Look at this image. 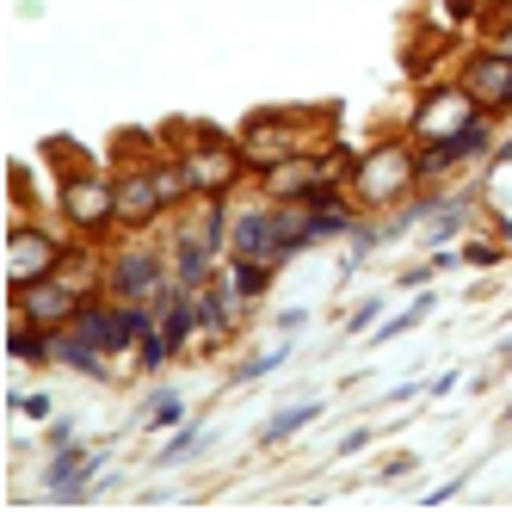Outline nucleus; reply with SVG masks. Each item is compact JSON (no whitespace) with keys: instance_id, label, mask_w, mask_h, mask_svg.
I'll use <instances>...</instances> for the list:
<instances>
[{"instance_id":"7","label":"nucleus","mask_w":512,"mask_h":512,"mask_svg":"<svg viewBox=\"0 0 512 512\" xmlns=\"http://www.w3.org/2000/svg\"><path fill=\"white\" fill-rule=\"evenodd\" d=\"M62 260H68V241L56 229L31 223V216H13V229H7V290H25V284L50 278Z\"/></svg>"},{"instance_id":"5","label":"nucleus","mask_w":512,"mask_h":512,"mask_svg":"<svg viewBox=\"0 0 512 512\" xmlns=\"http://www.w3.org/2000/svg\"><path fill=\"white\" fill-rule=\"evenodd\" d=\"M235 136H241L247 179H260L266 167H278V161H290V155H303V149H321V142L303 130V118H297V112H253Z\"/></svg>"},{"instance_id":"29","label":"nucleus","mask_w":512,"mask_h":512,"mask_svg":"<svg viewBox=\"0 0 512 512\" xmlns=\"http://www.w3.org/2000/svg\"><path fill=\"white\" fill-rule=\"evenodd\" d=\"M482 167H488V173H506V167H512V130H506V136L494 142V155H488Z\"/></svg>"},{"instance_id":"12","label":"nucleus","mask_w":512,"mask_h":512,"mask_svg":"<svg viewBox=\"0 0 512 512\" xmlns=\"http://www.w3.org/2000/svg\"><path fill=\"white\" fill-rule=\"evenodd\" d=\"M266 198H278V204H303V198H315L321 186H340L334 173H327V161H321V149H303V155H290V161H278V167H266L260 179H253Z\"/></svg>"},{"instance_id":"1","label":"nucleus","mask_w":512,"mask_h":512,"mask_svg":"<svg viewBox=\"0 0 512 512\" xmlns=\"http://www.w3.org/2000/svg\"><path fill=\"white\" fill-rule=\"evenodd\" d=\"M346 192L358 198V210H401L408 198H420V142L401 130V136H383L371 149H358L352 173H346Z\"/></svg>"},{"instance_id":"16","label":"nucleus","mask_w":512,"mask_h":512,"mask_svg":"<svg viewBox=\"0 0 512 512\" xmlns=\"http://www.w3.org/2000/svg\"><path fill=\"white\" fill-rule=\"evenodd\" d=\"M50 364L56 371H75V377H112V352L105 346H93L75 321L68 327H56V346H50Z\"/></svg>"},{"instance_id":"8","label":"nucleus","mask_w":512,"mask_h":512,"mask_svg":"<svg viewBox=\"0 0 512 512\" xmlns=\"http://www.w3.org/2000/svg\"><path fill=\"white\" fill-rule=\"evenodd\" d=\"M494 142H500V118H488V112L469 118V124H463L457 136H445V142H426V149H420V186H445L457 167L488 161Z\"/></svg>"},{"instance_id":"2","label":"nucleus","mask_w":512,"mask_h":512,"mask_svg":"<svg viewBox=\"0 0 512 512\" xmlns=\"http://www.w3.org/2000/svg\"><path fill=\"white\" fill-rule=\"evenodd\" d=\"M56 216L75 241H105L118 235V173L99 167H68L56 186Z\"/></svg>"},{"instance_id":"13","label":"nucleus","mask_w":512,"mask_h":512,"mask_svg":"<svg viewBox=\"0 0 512 512\" xmlns=\"http://www.w3.org/2000/svg\"><path fill=\"white\" fill-rule=\"evenodd\" d=\"M7 303H13V315L38 321V327H68V321H75V309H81L87 297H81V290L68 284L62 272H50V278L25 284V290H7Z\"/></svg>"},{"instance_id":"23","label":"nucleus","mask_w":512,"mask_h":512,"mask_svg":"<svg viewBox=\"0 0 512 512\" xmlns=\"http://www.w3.org/2000/svg\"><path fill=\"white\" fill-rule=\"evenodd\" d=\"M149 426L161 432V426H186V401H179L173 389H161L155 401H149Z\"/></svg>"},{"instance_id":"33","label":"nucleus","mask_w":512,"mask_h":512,"mask_svg":"<svg viewBox=\"0 0 512 512\" xmlns=\"http://www.w3.org/2000/svg\"><path fill=\"white\" fill-rule=\"evenodd\" d=\"M457 488H463V475H457V482H445V488H432V494H426V506H445V500H451Z\"/></svg>"},{"instance_id":"27","label":"nucleus","mask_w":512,"mask_h":512,"mask_svg":"<svg viewBox=\"0 0 512 512\" xmlns=\"http://www.w3.org/2000/svg\"><path fill=\"white\" fill-rule=\"evenodd\" d=\"M377 315H383V303L371 297V303H358L352 315H346V334H371V327H377Z\"/></svg>"},{"instance_id":"14","label":"nucleus","mask_w":512,"mask_h":512,"mask_svg":"<svg viewBox=\"0 0 512 512\" xmlns=\"http://www.w3.org/2000/svg\"><path fill=\"white\" fill-rule=\"evenodd\" d=\"M105 469V451H87V445H62L50 463H44V494L50 500H81L93 488V475Z\"/></svg>"},{"instance_id":"11","label":"nucleus","mask_w":512,"mask_h":512,"mask_svg":"<svg viewBox=\"0 0 512 512\" xmlns=\"http://www.w3.org/2000/svg\"><path fill=\"white\" fill-rule=\"evenodd\" d=\"M167 204H161V186H155V173L149 161H130L118 167V235H149L167 223Z\"/></svg>"},{"instance_id":"26","label":"nucleus","mask_w":512,"mask_h":512,"mask_svg":"<svg viewBox=\"0 0 512 512\" xmlns=\"http://www.w3.org/2000/svg\"><path fill=\"white\" fill-rule=\"evenodd\" d=\"M488 50H500V56H512V13H494L488 19V38H482Z\"/></svg>"},{"instance_id":"32","label":"nucleus","mask_w":512,"mask_h":512,"mask_svg":"<svg viewBox=\"0 0 512 512\" xmlns=\"http://www.w3.org/2000/svg\"><path fill=\"white\" fill-rule=\"evenodd\" d=\"M303 321H309V309H284V315H278V334H297Z\"/></svg>"},{"instance_id":"30","label":"nucleus","mask_w":512,"mask_h":512,"mask_svg":"<svg viewBox=\"0 0 512 512\" xmlns=\"http://www.w3.org/2000/svg\"><path fill=\"white\" fill-rule=\"evenodd\" d=\"M50 451H62V445H75V420H50Z\"/></svg>"},{"instance_id":"4","label":"nucleus","mask_w":512,"mask_h":512,"mask_svg":"<svg viewBox=\"0 0 512 512\" xmlns=\"http://www.w3.org/2000/svg\"><path fill=\"white\" fill-rule=\"evenodd\" d=\"M167 284H173V272H167V247H155V241L130 235L124 247L105 253V297H124V303H155Z\"/></svg>"},{"instance_id":"3","label":"nucleus","mask_w":512,"mask_h":512,"mask_svg":"<svg viewBox=\"0 0 512 512\" xmlns=\"http://www.w3.org/2000/svg\"><path fill=\"white\" fill-rule=\"evenodd\" d=\"M173 149H186V167L198 179V198H235L247 161H241V136L216 130V124H192V130H167Z\"/></svg>"},{"instance_id":"18","label":"nucleus","mask_w":512,"mask_h":512,"mask_svg":"<svg viewBox=\"0 0 512 512\" xmlns=\"http://www.w3.org/2000/svg\"><path fill=\"white\" fill-rule=\"evenodd\" d=\"M223 278L241 290L247 303H260L266 290H272V278H278V266H272V260H241V253H229V260H223Z\"/></svg>"},{"instance_id":"17","label":"nucleus","mask_w":512,"mask_h":512,"mask_svg":"<svg viewBox=\"0 0 512 512\" xmlns=\"http://www.w3.org/2000/svg\"><path fill=\"white\" fill-rule=\"evenodd\" d=\"M50 346H56V327H38L25 315L7 321V358L13 364H50Z\"/></svg>"},{"instance_id":"10","label":"nucleus","mask_w":512,"mask_h":512,"mask_svg":"<svg viewBox=\"0 0 512 512\" xmlns=\"http://www.w3.org/2000/svg\"><path fill=\"white\" fill-rule=\"evenodd\" d=\"M457 81L469 87V99L482 105L488 118H512V56L475 44V50L457 62Z\"/></svg>"},{"instance_id":"34","label":"nucleus","mask_w":512,"mask_h":512,"mask_svg":"<svg viewBox=\"0 0 512 512\" xmlns=\"http://www.w3.org/2000/svg\"><path fill=\"white\" fill-rule=\"evenodd\" d=\"M506 414H512V408H506Z\"/></svg>"},{"instance_id":"9","label":"nucleus","mask_w":512,"mask_h":512,"mask_svg":"<svg viewBox=\"0 0 512 512\" xmlns=\"http://www.w3.org/2000/svg\"><path fill=\"white\" fill-rule=\"evenodd\" d=\"M229 253H241V260H272L284 272V247H278V198H247L235 204L229 216Z\"/></svg>"},{"instance_id":"6","label":"nucleus","mask_w":512,"mask_h":512,"mask_svg":"<svg viewBox=\"0 0 512 512\" xmlns=\"http://www.w3.org/2000/svg\"><path fill=\"white\" fill-rule=\"evenodd\" d=\"M469 118H482V105L469 99V87H463V81H426V87L414 93V112L401 118V130H408L420 149H426V142L457 136Z\"/></svg>"},{"instance_id":"15","label":"nucleus","mask_w":512,"mask_h":512,"mask_svg":"<svg viewBox=\"0 0 512 512\" xmlns=\"http://www.w3.org/2000/svg\"><path fill=\"white\" fill-rule=\"evenodd\" d=\"M198 315H204V340L198 346H223V340H235V327H241V315H247V297L216 272L204 290H198Z\"/></svg>"},{"instance_id":"25","label":"nucleus","mask_w":512,"mask_h":512,"mask_svg":"<svg viewBox=\"0 0 512 512\" xmlns=\"http://www.w3.org/2000/svg\"><path fill=\"white\" fill-rule=\"evenodd\" d=\"M7 408H13V414H25V420H50V408H56V401H50V395L38 389V395H13Z\"/></svg>"},{"instance_id":"24","label":"nucleus","mask_w":512,"mask_h":512,"mask_svg":"<svg viewBox=\"0 0 512 512\" xmlns=\"http://www.w3.org/2000/svg\"><path fill=\"white\" fill-rule=\"evenodd\" d=\"M500 260H506V247H500V241H482V235H475V241H463V266L488 272V266H500Z\"/></svg>"},{"instance_id":"20","label":"nucleus","mask_w":512,"mask_h":512,"mask_svg":"<svg viewBox=\"0 0 512 512\" xmlns=\"http://www.w3.org/2000/svg\"><path fill=\"white\" fill-rule=\"evenodd\" d=\"M426 315H432V297H414V303H408V309H401V315H389V321H377V327H371V340H377V346H383V340H401V334H414V327H420Z\"/></svg>"},{"instance_id":"21","label":"nucleus","mask_w":512,"mask_h":512,"mask_svg":"<svg viewBox=\"0 0 512 512\" xmlns=\"http://www.w3.org/2000/svg\"><path fill=\"white\" fill-rule=\"evenodd\" d=\"M198 445H204V426H198V420H186V426H179L167 445H161V457H155V463H186Z\"/></svg>"},{"instance_id":"28","label":"nucleus","mask_w":512,"mask_h":512,"mask_svg":"<svg viewBox=\"0 0 512 512\" xmlns=\"http://www.w3.org/2000/svg\"><path fill=\"white\" fill-rule=\"evenodd\" d=\"M482 13V0H445V25H469Z\"/></svg>"},{"instance_id":"19","label":"nucleus","mask_w":512,"mask_h":512,"mask_svg":"<svg viewBox=\"0 0 512 512\" xmlns=\"http://www.w3.org/2000/svg\"><path fill=\"white\" fill-rule=\"evenodd\" d=\"M321 414V401H303V408H284V414H272L266 420V432H260V445H284V438H297L309 420Z\"/></svg>"},{"instance_id":"31","label":"nucleus","mask_w":512,"mask_h":512,"mask_svg":"<svg viewBox=\"0 0 512 512\" xmlns=\"http://www.w3.org/2000/svg\"><path fill=\"white\" fill-rule=\"evenodd\" d=\"M364 445H371V426H358V432H346V438H340V457H352V451H364Z\"/></svg>"},{"instance_id":"22","label":"nucleus","mask_w":512,"mask_h":512,"mask_svg":"<svg viewBox=\"0 0 512 512\" xmlns=\"http://www.w3.org/2000/svg\"><path fill=\"white\" fill-rule=\"evenodd\" d=\"M284 358H290V340H284V346H272V352H253L247 364H235V383H260L266 371H278Z\"/></svg>"}]
</instances>
